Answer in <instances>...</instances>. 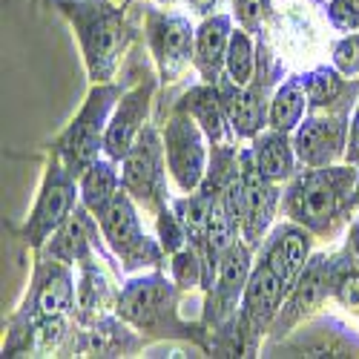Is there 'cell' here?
Listing matches in <instances>:
<instances>
[{
	"label": "cell",
	"instance_id": "obj_14",
	"mask_svg": "<svg viewBox=\"0 0 359 359\" xmlns=\"http://www.w3.org/2000/svg\"><path fill=\"white\" fill-rule=\"evenodd\" d=\"M296 158L305 167H327L348 149V112L311 115L296 127Z\"/></svg>",
	"mask_w": 359,
	"mask_h": 359
},
{
	"label": "cell",
	"instance_id": "obj_30",
	"mask_svg": "<svg viewBox=\"0 0 359 359\" xmlns=\"http://www.w3.org/2000/svg\"><path fill=\"white\" fill-rule=\"evenodd\" d=\"M158 238H161V248L164 253H178L182 248H187V230L182 224V219L175 216V210H167V204L158 210Z\"/></svg>",
	"mask_w": 359,
	"mask_h": 359
},
{
	"label": "cell",
	"instance_id": "obj_8",
	"mask_svg": "<svg viewBox=\"0 0 359 359\" xmlns=\"http://www.w3.org/2000/svg\"><path fill=\"white\" fill-rule=\"evenodd\" d=\"M198 121L178 107L175 115L164 130V156H167V170L175 178V184L184 193H196L207 175V149L201 138Z\"/></svg>",
	"mask_w": 359,
	"mask_h": 359
},
{
	"label": "cell",
	"instance_id": "obj_26",
	"mask_svg": "<svg viewBox=\"0 0 359 359\" xmlns=\"http://www.w3.org/2000/svg\"><path fill=\"white\" fill-rule=\"evenodd\" d=\"M305 109H308L305 83H302V78H290L273 93L271 109H267V124L273 130H282V133H293L299 124H302Z\"/></svg>",
	"mask_w": 359,
	"mask_h": 359
},
{
	"label": "cell",
	"instance_id": "obj_35",
	"mask_svg": "<svg viewBox=\"0 0 359 359\" xmlns=\"http://www.w3.org/2000/svg\"><path fill=\"white\" fill-rule=\"evenodd\" d=\"M356 207H359V178H356Z\"/></svg>",
	"mask_w": 359,
	"mask_h": 359
},
{
	"label": "cell",
	"instance_id": "obj_27",
	"mask_svg": "<svg viewBox=\"0 0 359 359\" xmlns=\"http://www.w3.org/2000/svg\"><path fill=\"white\" fill-rule=\"evenodd\" d=\"M78 348L83 353H95V356H121L138 348V339L127 331V327L118 322V319H98L89 331H83Z\"/></svg>",
	"mask_w": 359,
	"mask_h": 359
},
{
	"label": "cell",
	"instance_id": "obj_7",
	"mask_svg": "<svg viewBox=\"0 0 359 359\" xmlns=\"http://www.w3.org/2000/svg\"><path fill=\"white\" fill-rule=\"evenodd\" d=\"M78 196H81V187H75V175L64 167L61 158H52L41 196H38V204H35L32 216H29L26 227L20 230L23 242H29L32 248H41L46 238L55 236V230L72 216V210L78 207Z\"/></svg>",
	"mask_w": 359,
	"mask_h": 359
},
{
	"label": "cell",
	"instance_id": "obj_32",
	"mask_svg": "<svg viewBox=\"0 0 359 359\" xmlns=\"http://www.w3.org/2000/svg\"><path fill=\"white\" fill-rule=\"evenodd\" d=\"M327 15H331V20L339 29H345V32H356L359 29V0H331Z\"/></svg>",
	"mask_w": 359,
	"mask_h": 359
},
{
	"label": "cell",
	"instance_id": "obj_15",
	"mask_svg": "<svg viewBox=\"0 0 359 359\" xmlns=\"http://www.w3.org/2000/svg\"><path fill=\"white\" fill-rule=\"evenodd\" d=\"M250 245L236 242L219 262L216 279L210 285V302H207V322L210 325H222L227 319L236 316V308L242 302L248 279L253 273L250 267Z\"/></svg>",
	"mask_w": 359,
	"mask_h": 359
},
{
	"label": "cell",
	"instance_id": "obj_17",
	"mask_svg": "<svg viewBox=\"0 0 359 359\" xmlns=\"http://www.w3.org/2000/svg\"><path fill=\"white\" fill-rule=\"evenodd\" d=\"M267 81L262 83H248V86H238L230 78L219 81V93L224 101V112L230 118V127L238 138H256L264 124H267V109H271V101H267Z\"/></svg>",
	"mask_w": 359,
	"mask_h": 359
},
{
	"label": "cell",
	"instance_id": "obj_22",
	"mask_svg": "<svg viewBox=\"0 0 359 359\" xmlns=\"http://www.w3.org/2000/svg\"><path fill=\"white\" fill-rule=\"evenodd\" d=\"M305 93H308V107L322 109V112H348L353 104L356 81L339 78L334 69H316L302 78Z\"/></svg>",
	"mask_w": 359,
	"mask_h": 359
},
{
	"label": "cell",
	"instance_id": "obj_3",
	"mask_svg": "<svg viewBox=\"0 0 359 359\" xmlns=\"http://www.w3.org/2000/svg\"><path fill=\"white\" fill-rule=\"evenodd\" d=\"M118 98H121V86L98 83L93 93H89V98H86L81 115L72 121V127L57 141V158L64 161V167L75 178H81L98 161L101 149H104V138H107V127H109V109L115 107Z\"/></svg>",
	"mask_w": 359,
	"mask_h": 359
},
{
	"label": "cell",
	"instance_id": "obj_28",
	"mask_svg": "<svg viewBox=\"0 0 359 359\" xmlns=\"http://www.w3.org/2000/svg\"><path fill=\"white\" fill-rule=\"evenodd\" d=\"M224 72L238 86H248V83L256 81V49H253V41L248 35V29H233Z\"/></svg>",
	"mask_w": 359,
	"mask_h": 359
},
{
	"label": "cell",
	"instance_id": "obj_2",
	"mask_svg": "<svg viewBox=\"0 0 359 359\" xmlns=\"http://www.w3.org/2000/svg\"><path fill=\"white\" fill-rule=\"evenodd\" d=\"M61 9L75 23L89 78L95 83H107L118 67V57L130 43L124 9L112 6L109 0H64Z\"/></svg>",
	"mask_w": 359,
	"mask_h": 359
},
{
	"label": "cell",
	"instance_id": "obj_5",
	"mask_svg": "<svg viewBox=\"0 0 359 359\" xmlns=\"http://www.w3.org/2000/svg\"><path fill=\"white\" fill-rule=\"evenodd\" d=\"M75 305V285H72V273L67 262L57 259H46L38 264L35 271V282L29 287V296L23 308L18 311V316L12 319V334L9 342H18L29 327H35L46 319H57V316H69Z\"/></svg>",
	"mask_w": 359,
	"mask_h": 359
},
{
	"label": "cell",
	"instance_id": "obj_6",
	"mask_svg": "<svg viewBox=\"0 0 359 359\" xmlns=\"http://www.w3.org/2000/svg\"><path fill=\"white\" fill-rule=\"evenodd\" d=\"M164 167H167L164 138L153 127H144V133L121 161V184L135 198V204H144L149 210H161L164 207L167 201Z\"/></svg>",
	"mask_w": 359,
	"mask_h": 359
},
{
	"label": "cell",
	"instance_id": "obj_1",
	"mask_svg": "<svg viewBox=\"0 0 359 359\" xmlns=\"http://www.w3.org/2000/svg\"><path fill=\"white\" fill-rule=\"evenodd\" d=\"M356 178L359 172L353 167L334 164L299 172L285 190V213L311 233H331L356 204Z\"/></svg>",
	"mask_w": 359,
	"mask_h": 359
},
{
	"label": "cell",
	"instance_id": "obj_12",
	"mask_svg": "<svg viewBox=\"0 0 359 359\" xmlns=\"http://www.w3.org/2000/svg\"><path fill=\"white\" fill-rule=\"evenodd\" d=\"M285 296H287V285L273 273L271 264L259 259L242 296V337L248 339V351L271 327Z\"/></svg>",
	"mask_w": 359,
	"mask_h": 359
},
{
	"label": "cell",
	"instance_id": "obj_33",
	"mask_svg": "<svg viewBox=\"0 0 359 359\" xmlns=\"http://www.w3.org/2000/svg\"><path fill=\"white\" fill-rule=\"evenodd\" d=\"M345 158L348 164H359V107H356V115L351 121V133H348V149H345Z\"/></svg>",
	"mask_w": 359,
	"mask_h": 359
},
{
	"label": "cell",
	"instance_id": "obj_34",
	"mask_svg": "<svg viewBox=\"0 0 359 359\" xmlns=\"http://www.w3.org/2000/svg\"><path fill=\"white\" fill-rule=\"evenodd\" d=\"M187 4H190L198 15H210V12L219 6V0H187Z\"/></svg>",
	"mask_w": 359,
	"mask_h": 359
},
{
	"label": "cell",
	"instance_id": "obj_21",
	"mask_svg": "<svg viewBox=\"0 0 359 359\" xmlns=\"http://www.w3.org/2000/svg\"><path fill=\"white\" fill-rule=\"evenodd\" d=\"M182 109H187L198 127L204 130V135L210 138L213 144H227L230 138V118L224 112V101H222V93L216 83H207V86H196L184 95V101L178 104Z\"/></svg>",
	"mask_w": 359,
	"mask_h": 359
},
{
	"label": "cell",
	"instance_id": "obj_24",
	"mask_svg": "<svg viewBox=\"0 0 359 359\" xmlns=\"http://www.w3.org/2000/svg\"><path fill=\"white\" fill-rule=\"evenodd\" d=\"M253 158H256V167L271 178V182H285V178L293 175V156L296 149L287 138V133L282 130H267V133H259L253 138Z\"/></svg>",
	"mask_w": 359,
	"mask_h": 359
},
{
	"label": "cell",
	"instance_id": "obj_13",
	"mask_svg": "<svg viewBox=\"0 0 359 359\" xmlns=\"http://www.w3.org/2000/svg\"><path fill=\"white\" fill-rule=\"evenodd\" d=\"M147 38L158 61V69L167 81L178 78L196 52V32L187 18L182 15H164V12H147Z\"/></svg>",
	"mask_w": 359,
	"mask_h": 359
},
{
	"label": "cell",
	"instance_id": "obj_19",
	"mask_svg": "<svg viewBox=\"0 0 359 359\" xmlns=\"http://www.w3.org/2000/svg\"><path fill=\"white\" fill-rule=\"evenodd\" d=\"M230 18L227 15H213L207 18L196 29V52H193V64L198 67L201 78L207 83H219L222 69L227 61V46H230Z\"/></svg>",
	"mask_w": 359,
	"mask_h": 359
},
{
	"label": "cell",
	"instance_id": "obj_20",
	"mask_svg": "<svg viewBox=\"0 0 359 359\" xmlns=\"http://www.w3.org/2000/svg\"><path fill=\"white\" fill-rule=\"evenodd\" d=\"M95 227H98V219L89 213L81 201L72 210V216L55 230L52 242L46 245V256L57 259V262H67V264H75L86 256H93L89 248L95 242Z\"/></svg>",
	"mask_w": 359,
	"mask_h": 359
},
{
	"label": "cell",
	"instance_id": "obj_36",
	"mask_svg": "<svg viewBox=\"0 0 359 359\" xmlns=\"http://www.w3.org/2000/svg\"><path fill=\"white\" fill-rule=\"evenodd\" d=\"M161 4H172V0H161Z\"/></svg>",
	"mask_w": 359,
	"mask_h": 359
},
{
	"label": "cell",
	"instance_id": "obj_18",
	"mask_svg": "<svg viewBox=\"0 0 359 359\" xmlns=\"http://www.w3.org/2000/svg\"><path fill=\"white\" fill-rule=\"evenodd\" d=\"M308 256H311V230L290 222V224L276 227L271 238H264L259 259L271 264L273 273L290 290L299 273H302V267L308 264Z\"/></svg>",
	"mask_w": 359,
	"mask_h": 359
},
{
	"label": "cell",
	"instance_id": "obj_11",
	"mask_svg": "<svg viewBox=\"0 0 359 359\" xmlns=\"http://www.w3.org/2000/svg\"><path fill=\"white\" fill-rule=\"evenodd\" d=\"M242 164V187H245V207H242V236L245 242L256 250L264 242L267 227L273 224L276 207H279V190L276 182H271L253 158V149L238 153Z\"/></svg>",
	"mask_w": 359,
	"mask_h": 359
},
{
	"label": "cell",
	"instance_id": "obj_23",
	"mask_svg": "<svg viewBox=\"0 0 359 359\" xmlns=\"http://www.w3.org/2000/svg\"><path fill=\"white\" fill-rule=\"evenodd\" d=\"M81 264V282L75 287V308H78V319L81 325L98 322L104 319V311L109 308V282L104 276V271L93 262V256H86L78 262Z\"/></svg>",
	"mask_w": 359,
	"mask_h": 359
},
{
	"label": "cell",
	"instance_id": "obj_9",
	"mask_svg": "<svg viewBox=\"0 0 359 359\" xmlns=\"http://www.w3.org/2000/svg\"><path fill=\"white\" fill-rule=\"evenodd\" d=\"M175 285L161 273L133 279L118 293V316L144 331H164L175 325Z\"/></svg>",
	"mask_w": 359,
	"mask_h": 359
},
{
	"label": "cell",
	"instance_id": "obj_25",
	"mask_svg": "<svg viewBox=\"0 0 359 359\" xmlns=\"http://www.w3.org/2000/svg\"><path fill=\"white\" fill-rule=\"evenodd\" d=\"M81 201H83V207L89 213H93L95 219L107 210L109 207V201L115 198V193L121 190L124 184H121V178H118V172H115V164H112V158L109 161H95L93 167H89L83 175H81Z\"/></svg>",
	"mask_w": 359,
	"mask_h": 359
},
{
	"label": "cell",
	"instance_id": "obj_16",
	"mask_svg": "<svg viewBox=\"0 0 359 359\" xmlns=\"http://www.w3.org/2000/svg\"><path fill=\"white\" fill-rule=\"evenodd\" d=\"M156 81L147 78L144 83H138L133 93H127L118 101L115 115L109 118L107 127V138H104V153L112 161H124V156L133 149V144L138 141V135L144 133V121H147V109H149V98H153Z\"/></svg>",
	"mask_w": 359,
	"mask_h": 359
},
{
	"label": "cell",
	"instance_id": "obj_29",
	"mask_svg": "<svg viewBox=\"0 0 359 359\" xmlns=\"http://www.w3.org/2000/svg\"><path fill=\"white\" fill-rule=\"evenodd\" d=\"M172 279H175L178 287H184V290L198 287V285L207 287L204 256L193 245H187V248H182L178 253H172Z\"/></svg>",
	"mask_w": 359,
	"mask_h": 359
},
{
	"label": "cell",
	"instance_id": "obj_10",
	"mask_svg": "<svg viewBox=\"0 0 359 359\" xmlns=\"http://www.w3.org/2000/svg\"><path fill=\"white\" fill-rule=\"evenodd\" d=\"M331 290H334V259L313 256L302 267V273H299V279L293 282V287L287 290L282 311L276 313V319L271 325L273 339L285 337L293 325H299L305 316H311Z\"/></svg>",
	"mask_w": 359,
	"mask_h": 359
},
{
	"label": "cell",
	"instance_id": "obj_31",
	"mask_svg": "<svg viewBox=\"0 0 359 359\" xmlns=\"http://www.w3.org/2000/svg\"><path fill=\"white\" fill-rule=\"evenodd\" d=\"M334 64L342 75L359 72V35H348L334 46Z\"/></svg>",
	"mask_w": 359,
	"mask_h": 359
},
{
	"label": "cell",
	"instance_id": "obj_4",
	"mask_svg": "<svg viewBox=\"0 0 359 359\" xmlns=\"http://www.w3.org/2000/svg\"><path fill=\"white\" fill-rule=\"evenodd\" d=\"M98 227L107 238L112 253L124 262V271H138V267H158L164 259V248L156 245L141 227L135 198L121 187L109 201V207L98 216Z\"/></svg>",
	"mask_w": 359,
	"mask_h": 359
}]
</instances>
